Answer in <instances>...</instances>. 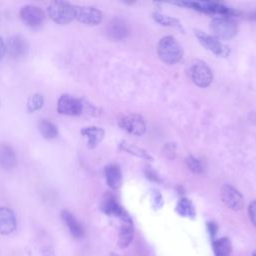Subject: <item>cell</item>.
<instances>
[{
    "label": "cell",
    "mask_w": 256,
    "mask_h": 256,
    "mask_svg": "<svg viewBox=\"0 0 256 256\" xmlns=\"http://www.w3.org/2000/svg\"><path fill=\"white\" fill-rule=\"evenodd\" d=\"M174 4H177L179 6H184L199 12L209 13V14H218L221 16H228L231 17L233 15H236L238 12L233 10L232 8H229L225 6L222 3L215 2V1H176L173 2Z\"/></svg>",
    "instance_id": "obj_1"
},
{
    "label": "cell",
    "mask_w": 256,
    "mask_h": 256,
    "mask_svg": "<svg viewBox=\"0 0 256 256\" xmlns=\"http://www.w3.org/2000/svg\"><path fill=\"white\" fill-rule=\"evenodd\" d=\"M157 53L160 59L167 64H175L183 56L182 47L172 36H165L160 39L157 46Z\"/></svg>",
    "instance_id": "obj_2"
},
{
    "label": "cell",
    "mask_w": 256,
    "mask_h": 256,
    "mask_svg": "<svg viewBox=\"0 0 256 256\" xmlns=\"http://www.w3.org/2000/svg\"><path fill=\"white\" fill-rule=\"evenodd\" d=\"M47 14L56 24L66 25L75 19V6L66 1L55 0L47 6Z\"/></svg>",
    "instance_id": "obj_3"
},
{
    "label": "cell",
    "mask_w": 256,
    "mask_h": 256,
    "mask_svg": "<svg viewBox=\"0 0 256 256\" xmlns=\"http://www.w3.org/2000/svg\"><path fill=\"white\" fill-rule=\"evenodd\" d=\"M187 72L192 82L198 87H208L213 81V73L204 61L192 60L188 65Z\"/></svg>",
    "instance_id": "obj_4"
},
{
    "label": "cell",
    "mask_w": 256,
    "mask_h": 256,
    "mask_svg": "<svg viewBox=\"0 0 256 256\" xmlns=\"http://www.w3.org/2000/svg\"><path fill=\"white\" fill-rule=\"evenodd\" d=\"M210 29L216 38L229 40L237 34L238 25L231 17L220 16L211 21Z\"/></svg>",
    "instance_id": "obj_5"
},
{
    "label": "cell",
    "mask_w": 256,
    "mask_h": 256,
    "mask_svg": "<svg viewBox=\"0 0 256 256\" xmlns=\"http://www.w3.org/2000/svg\"><path fill=\"white\" fill-rule=\"evenodd\" d=\"M85 111V102L69 94H62L57 101V112L67 116H78Z\"/></svg>",
    "instance_id": "obj_6"
},
{
    "label": "cell",
    "mask_w": 256,
    "mask_h": 256,
    "mask_svg": "<svg viewBox=\"0 0 256 256\" xmlns=\"http://www.w3.org/2000/svg\"><path fill=\"white\" fill-rule=\"evenodd\" d=\"M19 15L24 24L32 29L40 28L46 19L44 11L34 5L23 6L19 11Z\"/></svg>",
    "instance_id": "obj_7"
},
{
    "label": "cell",
    "mask_w": 256,
    "mask_h": 256,
    "mask_svg": "<svg viewBox=\"0 0 256 256\" xmlns=\"http://www.w3.org/2000/svg\"><path fill=\"white\" fill-rule=\"evenodd\" d=\"M195 35L198 38L199 42L209 51L213 52L217 56L226 57L229 55V48L224 45L218 38L215 36L206 34L200 30H195Z\"/></svg>",
    "instance_id": "obj_8"
},
{
    "label": "cell",
    "mask_w": 256,
    "mask_h": 256,
    "mask_svg": "<svg viewBox=\"0 0 256 256\" xmlns=\"http://www.w3.org/2000/svg\"><path fill=\"white\" fill-rule=\"evenodd\" d=\"M29 51V43L27 39L20 35L15 34L10 36L6 42V52L14 59L25 57Z\"/></svg>",
    "instance_id": "obj_9"
},
{
    "label": "cell",
    "mask_w": 256,
    "mask_h": 256,
    "mask_svg": "<svg viewBox=\"0 0 256 256\" xmlns=\"http://www.w3.org/2000/svg\"><path fill=\"white\" fill-rule=\"evenodd\" d=\"M119 126L128 133L136 136H141L145 133L146 124L143 117L139 114H128L122 116L119 121Z\"/></svg>",
    "instance_id": "obj_10"
},
{
    "label": "cell",
    "mask_w": 256,
    "mask_h": 256,
    "mask_svg": "<svg viewBox=\"0 0 256 256\" xmlns=\"http://www.w3.org/2000/svg\"><path fill=\"white\" fill-rule=\"evenodd\" d=\"M75 19L86 25H98L103 19V14L93 6H75Z\"/></svg>",
    "instance_id": "obj_11"
},
{
    "label": "cell",
    "mask_w": 256,
    "mask_h": 256,
    "mask_svg": "<svg viewBox=\"0 0 256 256\" xmlns=\"http://www.w3.org/2000/svg\"><path fill=\"white\" fill-rule=\"evenodd\" d=\"M221 199L223 203L232 210H240L244 205L242 194L229 184H226L222 187Z\"/></svg>",
    "instance_id": "obj_12"
},
{
    "label": "cell",
    "mask_w": 256,
    "mask_h": 256,
    "mask_svg": "<svg viewBox=\"0 0 256 256\" xmlns=\"http://www.w3.org/2000/svg\"><path fill=\"white\" fill-rule=\"evenodd\" d=\"M120 219H121V226L119 230L118 245L120 248H125L131 243L133 239V235H134L133 221L126 211L120 217Z\"/></svg>",
    "instance_id": "obj_13"
},
{
    "label": "cell",
    "mask_w": 256,
    "mask_h": 256,
    "mask_svg": "<svg viewBox=\"0 0 256 256\" xmlns=\"http://www.w3.org/2000/svg\"><path fill=\"white\" fill-rule=\"evenodd\" d=\"M15 213L7 207H0V233L7 235L12 233L16 228Z\"/></svg>",
    "instance_id": "obj_14"
},
{
    "label": "cell",
    "mask_w": 256,
    "mask_h": 256,
    "mask_svg": "<svg viewBox=\"0 0 256 256\" xmlns=\"http://www.w3.org/2000/svg\"><path fill=\"white\" fill-rule=\"evenodd\" d=\"M128 26L125 21L120 18H114L107 26V35L115 41H120L128 35Z\"/></svg>",
    "instance_id": "obj_15"
},
{
    "label": "cell",
    "mask_w": 256,
    "mask_h": 256,
    "mask_svg": "<svg viewBox=\"0 0 256 256\" xmlns=\"http://www.w3.org/2000/svg\"><path fill=\"white\" fill-rule=\"evenodd\" d=\"M16 165V154L14 149L6 143L0 144V168L11 170Z\"/></svg>",
    "instance_id": "obj_16"
},
{
    "label": "cell",
    "mask_w": 256,
    "mask_h": 256,
    "mask_svg": "<svg viewBox=\"0 0 256 256\" xmlns=\"http://www.w3.org/2000/svg\"><path fill=\"white\" fill-rule=\"evenodd\" d=\"M81 134L87 137V146L89 149H94L104 138L105 132L97 126H88L81 129Z\"/></svg>",
    "instance_id": "obj_17"
},
{
    "label": "cell",
    "mask_w": 256,
    "mask_h": 256,
    "mask_svg": "<svg viewBox=\"0 0 256 256\" xmlns=\"http://www.w3.org/2000/svg\"><path fill=\"white\" fill-rule=\"evenodd\" d=\"M61 218H62L63 222L66 224L68 230L70 231V233L73 237H75V238L83 237V235H84L83 227L70 211L63 210L61 212Z\"/></svg>",
    "instance_id": "obj_18"
},
{
    "label": "cell",
    "mask_w": 256,
    "mask_h": 256,
    "mask_svg": "<svg viewBox=\"0 0 256 256\" xmlns=\"http://www.w3.org/2000/svg\"><path fill=\"white\" fill-rule=\"evenodd\" d=\"M101 210L110 216H116L121 217L125 210L122 208V206L117 202L115 197L111 194H107L104 199L101 202Z\"/></svg>",
    "instance_id": "obj_19"
},
{
    "label": "cell",
    "mask_w": 256,
    "mask_h": 256,
    "mask_svg": "<svg viewBox=\"0 0 256 256\" xmlns=\"http://www.w3.org/2000/svg\"><path fill=\"white\" fill-rule=\"evenodd\" d=\"M105 177L108 186L112 189H118L122 184V173L119 166L110 164L105 167Z\"/></svg>",
    "instance_id": "obj_20"
},
{
    "label": "cell",
    "mask_w": 256,
    "mask_h": 256,
    "mask_svg": "<svg viewBox=\"0 0 256 256\" xmlns=\"http://www.w3.org/2000/svg\"><path fill=\"white\" fill-rule=\"evenodd\" d=\"M38 129L40 134L48 140L54 139L58 136V129L55 124L47 119H41L38 122Z\"/></svg>",
    "instance_id": "obj_21"
},
{
    "label": "cell",
    "mask_w": 256,
    "mask_h": 256,
    "mask_svg": "<svg viewBox=\"0 0 256 256\" xmlns=\"http://www.w3.org/2000/svg\"><path fill=\"white\" fill-rule=\"evenodd\" d=\"M176 212L182 216L190 219H194L196 216V210L192 202L187 198H181L176 206Z\"/></svg>",
    "instance_id": "obj_22"
},
{
    "label": "cell",
    "mask_w": 256,
    "mask_h": 256,
    "mask_svg": "<svg viewBox=\"0 0 256 256\" xmlns=\"http://www.w3.org/2000/svg\"><path fill=\"white\" fill-rule=\"evenodd\" d=\"M215 256H230L232 247L231 242L227 237H222L214 240L212 243Z\"/></svg>",
    "instance_id": "obj_23"
},
{
    "label": "cell",
    "mask_w": 256,
    "mask_h": 256,
    "mask_svg": "<svg viewBox=\"0 0 256 256\" xmlns=\"http://www.w3.org/2000/svg\"><path fill=\"white\" fill-rule=\"evenodd\" d=\"M120 149L123 150V151H126L136 157H139V158H142V159H145V160H152V156L146 151L144 150L143 148L139 147V146H136L134 144H131V143H128L126 141H122L121 144H120Z\"/></svg>",
    "instance_id": "obj_24"
},
{
    "label": "cell",
    "mask_w": 256,
    "mask_h": 256,
    "mask_svg": "<svg viewBox=\"0 0 256 256\" xmlns=\"http://www.w3.org/2000/svg\"><path fill=\"white\" fill-rule=\"evenodd\" d=\"M153 18L157 23H159L163 26H171V27H175V28H178V29L183 31V28H182V25H181L180 21L177 20L176 18H173L171 16H167V15H164V14H160V13H154Z\"/></svg>",
    "instance_id": "obj_25"
},
{
    "label": "cell",
    "mask_w": 256,
    "mask_h": 256,
    "mask_svg": "<svg viewBox=\"0 0 256 256\" xmlns=\"http://www.w3.org/2000/svg\"><path fill=\"white\" fill-rule=\"evenodd\" d=\"M44 105V97L40 93H35L28 98L27 101V111L28 113H34L40 110Z\"/></svg>",
    "instance_id": "obj_26"
},
{
    "label": "cell",
    "mask_w": 256,
    "mask_h": 256,
    "mask_svg": "<svg viewBox=\"0 0 256 256\" xmlns=\"http://www.w3.org/2000/svg\"><path fill=\"white\" fill-rule=\"evenodd\" d=\"M186 163H187V166L189 167V169L194 173H201L203 171L201 162L193 156H188L186 158Z\"/></svg>",
    "instance_id": "obj_27"
},
{
    "label": "cell",
    "mask_w": 256,
    "mask_h": 256,
    "mask_svg": "<svg viewBox=\"0 0 256 256\" xmlns=\"http://www.w3.org/2000/svg\"><path fill=\"white\" fill-rule=\"evenodd\" d=\"M151 204H152V207L155 210L160 209L163 206V199H162V196L159 193V191H157V190L152 191V193H151Z\"/></svg>",
    "instance_id": "obj_28"
},
{
    "label": "cell",
    "mask_w": 256,
    "mask_h": 256,
    "mask_svg": "<svg viewBox=\"0 0 256 256\" xmlns=\"http://www.w3.org/2000/svg\"><path fill=\"white\" fill-rule=\"evenodd\" d=\"M248 214L252 224L256 227V200L252 201L248 207Z\"/></svg>",
    "instance_id": "obj_29"
},
{
    "label": "cell",
    "mask_w": 256,
    "mask_h": 256,
    "mask_svg": "<svg viewBox=\"0 0 256 256\" xmlns=\"http://www.w3.org/2000/svg\"><path fill=\"white\" fill-rule=\"evenodd\" d=\"M207 230H208L210 236H211L212 238H214L215 235H216V233H217V231H218V226H217V224L214 223V222H208V223H207Z\"/></svg>",
    "instance_id": "obj_30"
},
{
    "label": "cell",
    "mask_w": 256,
    "mask_h": 256,
    "mask_svg": "<svg viewBox=\"0 0 256 256\" xmlns=\"http://www.w3.org/2000/svg\"><path fill=\"white\" fill-rule=\"evenodd\" d=\"M5 53H6V43L4 42L3 38L0 36V61L3 58Z\"/></svg>",
    "instance_id": "obj_31"
},
{
    "label": "cell",
    "mask_w": 256,
    "mask_h": 256,
    "mask_svg": "<svg viewBox=\"0 0 256 256\" xmlns=\"http://www.w3.org/2000/svg\"><path fill=\"white\" fill-rule=\"evenodd\" d=\"M146 175H147V177H148L149 179H151V180H153V181H159V178L157 177V175H156L153 171H147V172H146Z\"/></svg>",
    "instance_id": "obj_32"
},
{
    "label": "cell",
    "mask_w": 256,
    "mask_h": 256,
    "mask_svg": "<svg viewBox=\"0 0 256 256\" xmlns=\"http://www.w3.org/2000/svg\"><path fill=\"white\" fill-rule=\"evenodd\" d=\"M253 256H256V251H254V253H253Z\"/></svg>",
    "instance_id": "obj_33"
}]
</instances>
